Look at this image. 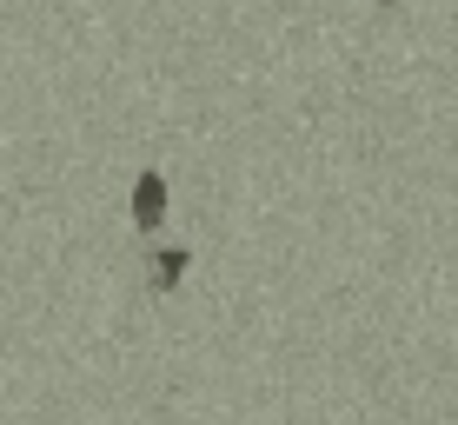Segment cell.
<instances>
[{"mask_svg": "<svg viewBox=\"0 0 458 425\" xmlns=\"http://www.w3.org/2000/svg\"><path fill=\"white\" fill-rule=\"evenodd\" d=\"M153 266V293H180V279H186V266H193V253H186V246H160V253L147 259Z\"/></svg>", "mask_w": 458, "mask_h": 425, "instance_id": "7a4b0ae2", "label": "cell"}, {"mask_svg": "<svg viewBox=\"0 0 458 425\" xmlns=\"http://www.w3.org/2000/svg\"><path fill=\"white\" fill-rule=\"evenodd\" d=\"M166 173L160 166H147V173H140V180H133V233H160L166 226Z\"/></svg>", "mask_w": 458, "mask_h": 425, "instance_id": "6da1fadb", "label": "cell"}, {"mask_svg": "<svg viewBox=\"0 0 458 425\" xmlns=\"http://www.w3.org/2000/svg\"><path fill=\"white\" fill-rule=\"evenodd\" d=\"M378 7H399V0H378Z\"/></svg>", "mask_w": 458, "mask_h": 425, "instance_id": "3957f363", "label": "cell"}]
</instances>
